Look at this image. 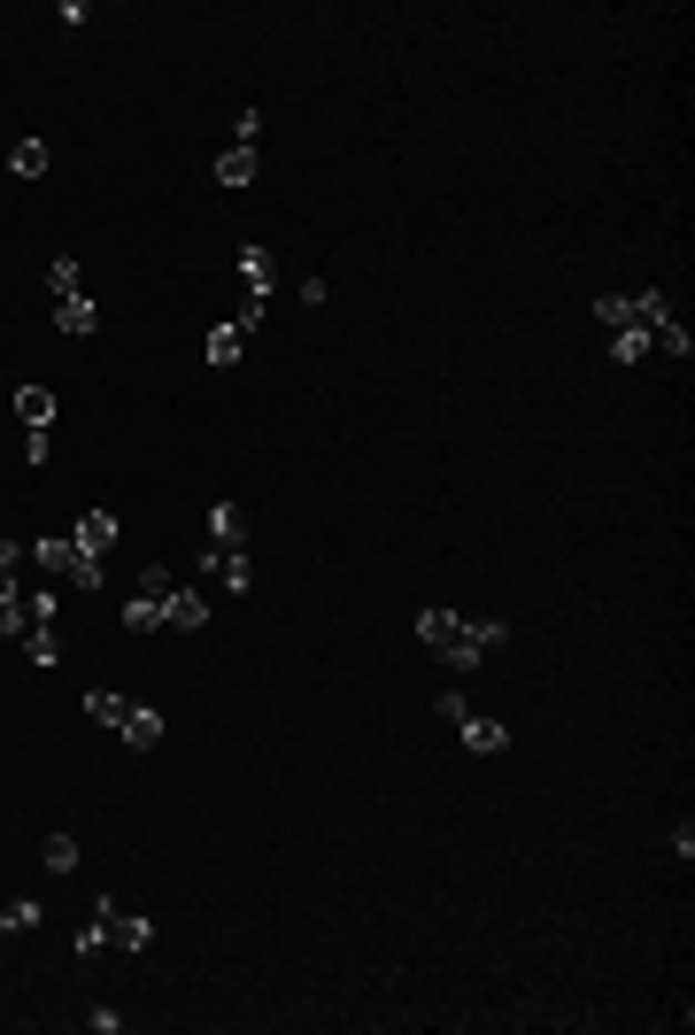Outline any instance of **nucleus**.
<instances>
[{
    "instance_id": "obj_1",
    "label": "nucleus",
    "mask_w": 695,
    "mask_h": 1035,
    "mask_svg": "<svg viewBox=\"0 0 695 1035\" xmlns=\"http://www.w3.org/2000/svg\"><path fill=\"white\" fill-rule=\"evenodd\" d=\"M417 642L441 657V665H456V673H472V665H487V650H503L511 642V626L503 619H464V611H417Z\"/></svg>"
},
{
    "instance_id": "obj_2",
    "label": "nucleus",
    "mask_w": 695,
    "mask_h": 1035,
    "mask_svg": "<svg viewBox=\"0 0 695 1035\" xmlns=\"http://www.w3.org/2000/svg\"><path fill=\"white\" fill-rule=\"evenodd\" d=\"M31 564L54 572V580H70V587H101V556H85L78 533H39L31 541Z\"/></svg>"
},
{
    "instance_id": "obj_3",
    "label": "nucleus",
    "mask_w": 695,
    "mask_h": 1035,
    "mask_svg": "<svg viewBox=\"0 0 695 1035\" xmlns=\"http://www.w3.org/2000/svg\"><path fill=\"white\" fill-rule=\"evenodd\" d=\"M171 564H148L140 572V587H132V603H124V634H155L163 626V603H171Z\"/></svg>"
},
{
    "instance_id": "obj_4",
    "label": "nucleus",
    "mask_w": 695,
    "mask_h": 1035,
    "mask_svg": "<svg viewBox=\"0 0 695 1035\" xmlns=\"http://www.w3.org/2000/svg\"><path fill=\"white\" fill-rule=\"evenodd\" d=\"M240 279H248V310H263L271 287H279V255H271L263 240H248V248H240Z\"/></svg>"
},
{
    "instance_id": "obj_5",
    "label": "nucleus",
    "mask_w": 695,
    "mask_h": 1035,
    "mask_svg": "<svg viewBox=\"0 0 695 1035\" xmlns=\"http://www.w3.org/2000/svg\"><path fill=\"white\" fill-rule=\"evenodd\" d=\"M201 572H216L232 595H248V580H255V572H248V549H216V541L201 549Z\"/></svg>"
},
{
    "instance_id": "obj_6",
    "label": "nucleus",
    "mask_w": 695,
    "mask_h": 1035,
    "mask_svg": "<svg viewBox=\"0 0 695 1035\" xmlns=\"http://www.w3.org/2000/svg\"><path fill=\"white\" fill-rule=\"evenodd\" d=\"M456 726H464V750H480V757H503V750H511V726H503V719H480V711H464Z\"/></svg>"
},
{
    "instance_id": "obj_7",
    "label": "nucleus",
    "mask_w": 695,
    "mask_h": 1035,
    "mask_svg": "<svg viewBox=\"0 0 695 1035\" xmlns=\"http://www.w3.org/2000/svg\"><path fill=\"white\" fill-rule=\"evenodd\" d=\"M163 626H178V634H201V626H209V595L171 587V603H163Z\"/></svg>"
},
{
    "instance_id": "obj_8",
    "label": "nucleus",
    "mask_w": 695,
    "mask_h": 1035,
    "mask_svg": "<svg viewBox=\"0 0 695 1035\" xmlns=\"http://www.w3.org/2000/svg\"><path fill=\"white\" fill-rule=\"evenodd\" d=\"M163 734H171V719H163L155 703H132V711H124V742H132V750H155Z\"/></svg>"
},
{
    "instance_id": "obj_9",
    "label": "nucleus",
    "mask_w": 695,
    "mask_h": 1035,
    "mask_svg": "<svg viewBox=\"0 0 695 1035\" xmlns=\"http://www.w3.org/2000/svg\"><path fill=\"white\" fill-rule=\"evenodd\" d=\"M209 541L216 549H248V511L240 503H209Z\"/></svg>"
},
{
    "instance_id": "obj_10",
    "label": "nucleus",
    "mask_w": 695,
    "mask_h": 1035,
    "mask_svg": "<svg viewBox=\"0 0 695 1035\" xmlns=\"http://www.w3.org/2000/svg\"><path fill=\"white\" fill-rule=\"evenodd\" d=\"M54 333H78V341H85V333H101V310H93L85 294H62V302H54Z\"/></svg>"
},
{
    "instance_id": "obj_11",
    "label": "nucleus",
    "mask_w": 695,
    "mask_h": 1035,
    "mask_svg": "<svg viewBox=\"0 0 695 1035\" xmlns=\"http://www.w3.org/2000/svg\"><path fill=\"white\" fill-rule=\"evenodd\" d=\"M78 549H85V556H109V549H117V511H85V518H78Z\"/></svg>"
},
{
    "instance_id": "obj_12",
    "label": "nucleus",
    "mask_w": 695,
    "mask_h": 1035,
    "mask_svg": "<svg viewBox=\"0 0 695 1035\" xmlns=\"http://www.w3.org/2000/svg\"><path fill=\"white\" fill-rule=\"evenodd\" d=\"M240 355H248V325H240V318H224V325L209 333V363H216V371H232Z\"/></svg>"
},
{
    "instance_id": "obj_13",
    "label": "nucleus",
    "mask_w": 695,
    "mask_h": 1035,
    "mask_svg": "<svg viewBox=\"0 0 695 1035\" xmlns=\"http://www.w3.org/2000/svg\"><path fill=\"white\" fill-rule=\"evenodd\" d=\"M101 943H117V904H93V920L78 927V943H70V951H78V958H93Z\"/></svg>"
},
{
    "instance_id": "obj_14",
    "label": "nucleus",
    "mask_w": 695,
    "mask_h": 1035,
    "mask_svg": "<svg viewBox=\"0 0 695 1035\" xmlns=\"http://www.w3.org/2000/svg\"><path fill=\"white\" fill-rule=\"evenodd\" d=\"M255 171H263L255 148H224V155H216V185H255Z\"/></svg>"
},
{
    "instance_id": "obj_15",
    "label": "nucleus",
    "mask_w": 695,
    "mask_h": 1035,
    "mask_svg": "<svg viewBox=\"0 0 695 1035\" xmlns=\"http://www.w3.org/2000/svg\"><path fill=\"white\" fill-rule=\"evenodd\" d=\"M595 318H603L611 333H642V302H634V294H603V302H595Z\"/></svg>"
},
{
    "instance_id": "obj_16",
    "label": "nucleus",
    "mask_w": 695,
    "mask_h": 1035,
    "mask_svg": "<svg viewBox=\"0 0 695 1035\" xmlns=\"http://www.w3.org/2000/svg\"><path fill=\"white\" fill-rule=\"evenodd\" d=\"M47 163H54L47 140H16V148H8V171H16V178H47Z\"/></svg>"
},
{
    "instance_id": "obj_17",
    "label": "nucleus",
    "mask_w": 695,
    "mask_h": 1035,
    "mask_svg": "<svg viewBox=\"0 0 695 1035\" xmlns=\"http://www.w3.org/2000/svg\"><path fill=\"white\" fill-rule=\"evenodd\" d=\"M16 418H23V433L31 425H54V394L47 386H16Z\"/></svg>"
},
{
    "instance_id": "obj_18",
    "label": "nucleus",
    "mask_w": 695,
    "mask_h": 1035,
    "mask_svg": "<svg viewBox=\"0 0 695 1035\" xmlns=\"http://www.w3.org/2000/svg\"><path fill=\"white\" fill-rule=\"evenodd\" d=\"M23 650H31V665H54V657H62V634H54V619H31V626H23Z\"/></svg>"
},
{
    "instance_id": "obj_19",
    "label": "nucleus",
    "mask_w": 695,
    "mask_h": 1035,
    "mask_svg": "<svg viewBox=\"0 0 695 1035\" xmlns=\"http://www.w3.org/2000/svg\"><path fill=\"white\" fill-rule=\"evenodd\" d=\"M47 294H54V302H62V294H85V271H78L70 255H54V263H47Z\"/></svg>"
},
{
    "instance_id": "obj_20",
    "label": "nucleus",
    "mask_w": 695,
    "mask_h": 1035,
    "mask_svg": "<svg viewBox=\"0 0 695 1035\" xmlns=\"http://www.w3.org/2000/svg\"><path fill=\"white\" fill-rule=\"evenodd\" d=\"M117 943H124V951H148V943H155V920H140V912H117Z\"/></svg>"
},
{
    "instance_id": "obj_21",
    "label": "nucleus",
    "mask_w": 695,
    "mask_h": 1035,
    "mask_svg": "<svg viewBox=\"0 0 695 1035\" xmlns=\"http://www.w3.org/2000/svg\"><path fill=\"white\" fill-rule=\"evenodd\" d=\"M85 711H93L101 726H124V711H132V703H124L117 689H93V695H85Z\"/></svg>"
},
{
    "instance_id": "obj_22",
    "label": "nucleus",
    "mask_w": 695,
    "mask_h": 1035,
    "mask_svg": "<svg viewBox=\"0 0 695 1035\" xmlns=\"http://www.w3.org/2000/svg\"><path fill=\"white\" fill-rule=\"evenodd\" d=\"M47 873H78V835H47Z\"/></svg>"
},
{
    "instance_id": "obj_23",
    "label": "nucleus",
    "mask_w": 695,
    "mask_h": 1035,
    "mask_svg": "<svg viewBox=\"0 0 695 1035\" xmlns=\"http://www.w3.org/2000/svg\"><path fill=\"white\" fill-rule=\"evenodd\" d=\"M642 355H649V333H611V363H618V371H634Z\"/></svg>"
},
{
    "instance_id": "obj_24",
    "label": "nucleus",
    "mask_w": 695,
    "mask_h": 1035,
    "mask_svg": "<svg viewBox=\"0 0 695 1035\" xmlns=\"http://www.w3.org/2000/svg\"><path fill=\"white\" fill-rule=\"evenodd\" d=\"M23 626H31V619H23V595H16V587H0V642H16Z\"/></svg>"
},
{
    "instance_id": "obj_25",
    "label": "nucleus",
    "mask_w": 695,
    "mask_h": 1035,
    "mask_svg": "<svg viewBox=\"0 0 695 1035\" xmlns=\"http://www.w3.org/2000/svg\"><path fill=\"white\" fill-rule=\"evenodd\" d=\"M47 456H54V425H31L23 433V464H47Z\"/></svg>"
},
{
    "instance_id": "obj_26",
    "label": "nucleus",
    "mask_w": 695,
    "mask_h": 1035,
    "mask_svg": "<svg viewBox=\"0 0 695 1035\" xmlns=\"http://www.w3.org/2000/svg\"><path fill=\"white\" fill-rule=\"evenodd\" d=\"M263 140V109H240V124H232V148H255Z\"/></svg>"
},
{
    "instance_id": "obj_27",
    "label": "nucleus",
    "mask_w": 695,
    "mask_h": 1035,
    "mask_svg": "<svg viewBox=\"0 0 695 1035\" xmlns=\"http://www.w3.org/2000/svg\"><path fill=\"white\" fill-rule=\"evenodd\" d=\"M0 927H8V935H23V927H39V904H31V896H23V904H8V912H0Z\"/></svg>"
},
{
    "instance_id": "obj_28",
    "label": "nucleus",
    "mask_w": 695,
    "mask_h": 1035,
    "mask_svg": "<svg viewBox=\"0 0 695 1035\" xmlns=\"http://www.w3.org/2000/svg\"><path fill=\"white\" fill-rule=\"evenodd\" d=\"M649 348H665V355H688V348H695V333H688V325H681V318H673V325H665V333H657V341H649Z\"/></svg>"
},
{
    "instance_id": "obj_29",
    "label": "nucleus",
    "mask_w": 695,
    "mask_h": 1035,
    "mask_svg": "<svg viewBox=\"0 0 695 1035\" xmlns=\"http://www.w3.org/2000/svg\"><path fill=\"white\" fill-rule=\"evenodd\" d=\"M23 556H31V549H23V541H8V533H0V587H16V580H8V572H16V564H23Z\"/></svg>"
},
{
    "instance_id": "obj_30",
    "label": "nucleus",
    "mask_w": 695,
    "mask_h": 1035,
    "mask_svg": "<svg viewBox=\"0 0 695 1035\" xmlns=\"http://www.w3.org/2000/svg\"><path fill=\"white\" fill-rule=\"evenodd\" d=\"M0 935H8V927H0Z\"/></svg>"
}]
</instances>
